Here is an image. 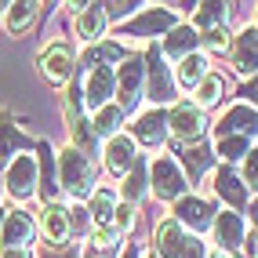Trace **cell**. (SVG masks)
Listing matches in <instances>:
<instances>
[{"label":"cell","instance_id":"6da1fadb","mask_svg":"<svg viewBox=\"0 0 258 258\" xmlns=\"http://www.w3.org/2000/svg\"><path fill=\"white\" fill-rule=\"evenodd\" d=\"M58 185L73 200H91L95 197V164L88 153H80L73 146H66L58 153Z\"/></svg>","mask_w":258,"mask_h":258},{"label":"cell","instance_id":"7a4b0ae2","mask_svg":"<svg viewBox=\"0 0 258 258\" xmlns=\"http://www.w3.org/2000/svg\"><path fill=\"white\" fill-rule=\"evenodd\" d=\"M146 84H149L153 109L175 106V73H171V66H167L160 47H149L146 51Z\"/></svg>","mask_w":258,"mask_h":258},{"label":"cell","instance_id":"3957f363","mask_svg":"<svg viewBox=\"0 0 258 258\" xmlns=\"http://www.w3.org/2000/svg\"><path fill=\"white\" fill-rule=\"evenodd\" d=\"M37 66H40V73L47 77V84H55V88L73 84V77H77V55H73V47L66 44V40H51L40 51Z\"/></svg>","mask_w":258,"mask_h":258},{"label":"cell","instance_id":"277c9868","mask_svg":"<svg viewBox=\"0 0 258 258\" xmlns=\"http://www.w3.org/2000/svg\"><path fill=\"white\" fill-rule=\"evenodd\" d=\"M185 175H182V167L171 160V157H157L149 164V189L157 193V200H182L185 197Z\"/></svg>","mask_w":258,"mask_h":258},{"label":"cell","instance_id":"5b68a950","mask_svg":"<svg viewBox=\"0 0 258 258\" xmlns=\"http://www.w3.org/2000/svg\"><path fill=\"white\" fill-rule=\"evenodd\" d=\"M167 127L175 139L182 142H197L204 131H208V120H204V109L197 102H175V106L167 109Z\"/></svg>","mask_w":258,"mask_h":258},{"label":"cell","instance_id":"8992f818","mask_svg":"<svg viewBox=\"0 0 258 258\" xmlns=\"http://www.w3.org/2000/svg\"><path fill=\"white\" fill-rule=\"evenodd\" d=\"M37 178H40V167H37V157H15L4 171V189L15 197V200H29L37 193Z\"/></svg>","mask_w":258,"mask_h":258},{"label":"cell","instance_id":"52a82bcc","mask_svg":"<svg viewBox=\"0 0 258 258\" xmlns=\"http://www.w3.org/2000/svg\"><path fill=\"white\" fill-rule=\"evenodd\" d=\"M142 84H146V58H127L116 73V106L131 113L142 98Z\"/></svg>","mask_w":258,"mask_h":258},{"label":"cell","instance_id":"ba28073f","mask_svg":"<svg viewBox=\"0 0 258 258\" xmlns=\"http://www.w3.org/2000/svg\"><path fill=\"white\" fill-rule=\"evenodd\" d=\"M175 26H178V19H175L167 8H146L139 19H127V22H124V37L149 40V37H160V33H171Z\"/></svg>","mask_w":258,"mask_h":258},{"label":"cell","instance_id":"9c48e42d","mask_svg":"<svg viewBox=\"0 0 258 258\" xmlns=\"http://www.w3.org/2000/svg\"><path fill=\"white\" fill-rule=\"evenodd\" d=\"M244 240H247V226L240 211H222L215 218V247L222 254H244Z\"/></svg>","mask_w":258,"mask_h":258},{"label":"cell","instance_id":"30bf717a","mask_svg":"<svg viewBox=\"0 0 258 258\" xmlns=\"http://www.w3.org/2000/svg\"><path fill=\"white\" fill-rule=\"evenodd\" d=\"M40 233L51 247H66L70 244V233H73V218H70V208L58 200H51L47 208L40 211Z\"/></svg>","mask_w":258,"mask_h":258},{"label":"cell","instance_id":"8fae6325","mask_svg":"<svg viewBox=\"0 0 258 258\" xmlns=\"http://www.w3.org/2000/svg\"><path fill=\"white\" fill-rule=\"evenodd\" d=\"M175 218L182 222V226H189L193 233H208L215 229V204L211 200H204V197H182L175 204Z\"/></svg>","mask_w":258,"mask_h":258},{"label":"cell","instance_id":"7c38bea8","mask_svg":"<svg viewBox=\"0 0 258 258\" xmlns=\"http://www.w3.org/2000/svg\"><path fill=\"white\" fill-rule=\"evenodd\" d=\"M116 95V73L113 66H98V70L88 73V84H84V106L91 113H98L102 106H109Z\"/></svg>","mask_w":258,"mask_h":258},{"label":"cell","instance_id":"4fadbf2b","mask_svg":"<svg viewBox=\"0 0 258 258\" xmlns=\"http://www.w3.org/2000/svg\"><path fill=\"white\" fill-rule=\"evenodd\" d=\"M167 109H146L139 113V120L131 124V139L139 142V146H149V149H157L167 142Z\"/></svg>","mask_w":258,"mask_h":258},{"label":"cell","instance_id":"5bb4252c","mask_svg":"<svg viewBox=\"0 0 258 258\" xmlns=\"http://www.w3.org/2000/svg\"><path fill=\"white\" fill-rule=\"evenodd\" d=\"M139 142L131 139V135H116V139L106 142V171L116 178H127V171L139 164Z\"/></svg>","mask_w":258,"mask_h":258},{"label":"cell","instance_id":"9a60e30c","mask_svg":"<svg viewBox=\"0 0 258 258\" xmlns=\"http://www.w3.org/2000/svg\"><path fill=\"white\" fill-rule=\"evenodd\" d=\"M233 70L240 77H258V29H240L229 44Z\"/></svg>","mask_w":258,"mask_h":258},{"label":"cell","instance_id":"2e32d148","mask_svg":"<svg viewBox=\"0 0 258 258\" xmlns=\"http://www.w3.org/2000/svg\"><path fill=\"white\" fill-rule=\"evenodd\" d=\"M215 193L226 200L233 211H244L247 200H251V189L244 185V175H236V171H233V164H222L215 171Z\"/></svg>","mask_w":258,"mask_h":258},{"label":"cell","instance_id":"e0dca14e","mask_svg":"<svg viewBox=\"0 0 258 258\" xmlns=\"http://www.w3.org/2000/svg\"><path fill=\"white\" fill-rule=\"evenodd\" d=\"M229 135H244V139L258 135V113L247 106V102L233 106V109L215 124V139H229Z\"/></svg>","mask_w":258,"mask_h":258},{"label":"cell","instance_id":"ac0fdd59","mask_svg":"<svg viewBox=\"0 0 258 258\" xmlns=\"http://www.w3.org/2000/svg\"><path fill=\"white\" fill-rule=\"evenodd\" d=\"M153 247H157V258H182L185 229H182V222L175 215L157 222V229H153Z\"/></svg>","mask_w":258,"mask_h":258},{"label":"cell","instance_id":"d6986e66","mask_svg":"<svg viewBox=\"0 0 258 258\" xmlns=\"http://www.w3.org/2000/svg\"><path fill=\"white\" fill-rule=\"evenodd\" d=\"M33 233H37V226H33V218L26 211H8L4 226H0V244L4 247H29Z\"/></svg>","mask_w":258,"mask_h":258},{"label":"cell","instance_id":"ffe728a7","mask_svg":"<svg viewBox=\"0 0 258 258\" xmlns=\"http://www.w3.org/2000/svg\"><path fill=\"white\" fill-rule=\"evenodd\" d=\"M106 26H109V19H106V8L102 4H88L77 19H73V29H77V37L84 40V44H102V33H106Z\"/></svg>","mask_w":258,"mask_h":258},{"label":"cell","instance_id":"44dd1931","mask_svg":"<svg viewBox=\"0 0 258 258\" xmlns=\"http://www.w3.org/2000/svg\"><path fill=\"white\" fill-rule=\"evenodd\" d=\"M208 66H211V58L204 55V51H197V55H189V58H182L178 66H175V84L178 88H185V91H197L204 80H208Z\"/></svg>","mask_w":258,"mask_h":258},{"label":"cell","instance_id":"7402d4cb","mask_svg":"<svg viewBox=\"0 0 258 258\" xmlns=\"http://www.w3.org/2000/svg\"><path fill=\"white\" fill-rule=\"evenodd\" d=\"M197 47H200V33H197L193 26H175L160 51H164V58H175V66H178L182 58L197 55Z\"/></svg>","mask_w":258,"mask_h":258},{"label":"cell","instance_id":"603a6c76","mask_svg":"<svg viewBox=\"0 0 258 258\" xmlns=\"http://www.w3.org/2000/svg\"><path fill=\"white\" fill-rule=\"evenodd\" d=\"M124 109L116 106V102H109V106H102L98 113H91V131L95 139H116V135H124L120 127H124Z\"/></svg>","mask_w":258,"mask_h":258},{"label":"cell","instance_id":"cb8c5ba5","mask_svg":"<svg viewBox=\"0 0 258 258\" xmlns=\"http://www.w3.org/2000/svg\"><path fill=\"white\" fill-rule=\"evenodd\" d=\"M215 157H218V153L211 146H178V160L185 164V171H189V178H193V182L204 178V171L215 164Z\"/></svg>","mask_w":258,"mask_h":258},{"label":"cell","instance_id":"d4e9b609","mask_svg":"<svg viewBox=\"0 0 258 258\" xmlns=\"http://www.w3.org/2000/svg\"><path fill=\"white\" fill-rule=\"evenodd\" d=\"M37 19H40V4H29V0H22V4H4V22H8V33H15V37H22Z\"/></svg>","mask_w":258,"mask_h":258},{"label":"cell","instance_id":"484cf974","mask_svg":"<svg viewBox=\"0 0 258 258\" xmlns=\"http://www.w3.org/2000/svg\"><path fill=\"white\" fill-rule=\"evenodd\" d=\"M146 189H149V160L139 157V164H135L127 171V178L120 182V193H124V204H135V200H142L146 197Z\"/></svg>","mask_w":258,"mask_h":258},{"label":"cell","instance_id":"4316f807","mask_svg":"<svg viewBox=\"0 0 258 258\" xmlns=\"http://www.w3.org/2000/svg\"><path fill=\"white\" fill-rule=\"evenodd\" d=\"M131 55H127V47L124 44H113V40H106V44H98V47H88L84 51V66H88V70H98V66H109V62H120L124 66Z\"/></svg>","mask_w":258,"mask_h":258},{"label":"cell","instance_id":"83f0119b","mask_svg":"<svg viewBox=\"0 0 258 258\" xmlns=\"http://www.w3.org/2000/svg\"><path fill=\"white\" fill-rule=\"evenodd\" d=\"M88 211H91L95 229L113 226V215H116V197L109 193V189H95V197L88 200Z\"/></svg>","mask_w":258,"mask_h":258},{"label":"cell","instance_id":"f1b7e54d","mask_svg":"<svg viewBox=\"0 0 258 258\" xmlns=\"http://www.w3.org/2000/svg\"><path fill=\"white\" fill-rule=\"evenodd\" d=\"M226 15H229V4H200L197 15H193V26L197 33H208V29H222L226 26Z\"/></svg>","mask_w":258,"mask_h":258},{"label":"cell","instance_id":"f546056e","mask_svg":"<svg viewBox=\"0 0 258 258\" xmlns=\"http://www.w3.org/2000/svg\"><path fill=\"white\" fill-rule=\"evenodd\" d=\"M197 95V106L200 109H208V106H218L222 98H226V80H222L218 73H208V80L200 84V88L193 91Z\"/></svg>","mask_w":258,"mask_h":258},{"label":"cell","instance_id":"4dcf8cb0","mask_svg":"<svg viewBox=\"0 0 258 258\" xmlns=\"http://www.w3.org/2000/svg\"><path fill=\"white\" fill-rule=\"evenodd\" d=\"M11 149H40V142L37 139H26L15 124H0V153L8 157Z\"/></svg>","mask_w":258,"mask_h":258},{"label":"cell","instance_id":"1f68e13d","mask_svg":"<svg viewBox=\"0 0 258 258\" xmlns=\"http://www.w3.org/2000/svg\"><path fill=\"white\" fill-rule=\"evenodd\" d=\"M218 157L226 160V164H233V160H244L247 153H251V139H244V135H229V139H218Z\"/></svg>","mask_w":258,"mask_h":258},{"label":"cell","instance_id":"d6a6232c","mask_svg":"<svg viewBox=\"0 0 258 258\" xmlns=\"http://www.w3.org/2000/svg\"><path fill=\"white\" fill-rule=\"evenodd\" d=\"M233 40H229V33L226 26L222 29H208V33H200V47H208V51H226Z\"/></svg>","mask_w":258,"mask_h":258},{"label":"cell","instance_id":"836d02e7","mask_svg":"<svg viewBox=\"0 0 258 258\" xmlns=\"http://www.w3.org/2000/svg\"><path fill=\"white\" fill-rule=\"evenodd\" d=\"M135 226V204H116V215H113V229L124 236Z\"/></svg>","mask_w":258,"mask_h":258},{"label":"cell","instance_id":"e575fe53","mask_svg":"<svg viewBox=\"0 0 258 258\" xmlns=\"http://www.w3.org/2000/svg\"><path fill=\"white\" fill-rule=\"evenodd\" d=\"M244 185L251 193H258V149H251L244 157Z\"/></svg>","mask_w":258,"mask_h":258},{"label":"cell","instance_id":"d590c367","mask_svg":"<svg viewBox=\"0 0 258 258\" xmlns=\"http://www.w3.org/2000/svg\"><path fill=\"white\" fill-rule=\"evenodd\" d=\"M102 8H106V19L109 22H120V19H127V15H135V8H142V4H135V0L124 4V0H116V4H102Z\"/></svg>","mask_w":258,"mask_h":258},{"label":"cell","instance_id":"8d00e7d4","mask_svg":"<svg viewBox=\"0 0 258 258\" xmlns=\"http://www.w3.org/2000/svg\"><path fill=\"white\" fill-rule=\"evenodd\" d=\"M182 258H208V251H204V240H200V236H185Z\"/></svg>","mask_w":258,"mask_h":258},{"label":"cell","instance_id":"74e56055","mask_svg":"<svg viewBox=\"0 0 258 258\" xmlns=\"http://www.w3.org/2000/svg\"><path fill=\"white\" fill-rule=\"evenodd\" d=\"M240 95H244V102H247L251 109H258V77H251L244 88H240Z\"/></svg>","mask_w":258,"mask_h":258},{"label":"cell","instance_id":"f35d334b","mask_svg":"<svg viewBox=\"0 0 258 258\" xmlns=\"http://www.w3.org/2000/svg\"><path fill=\"white\" fill-rule=\"evenodd\" d=\"M44 258H84V251L73 247V244H66V247H51V251H44Z\"/></svg>","mask_w":258,"mask_h":258},{"label":"cell","instance_id":"ab89813d","mask_svg":"<svg viewBox=\"0 0 258 258\" xmlns=\"http://www.w3.org/2000/svg\"><path fill=\"white\" fill-rule=\"evenodd\" d=\"M0 258H37V251H33V247H4Z\"/></svg>","mask_w":258,"mask_h":258},{"label":"cell","instance_id":"60d3db41","mask_svg":"<svg viewBox=\"0 0 258 258\" xmlns=\"http://www.w3.org/2000/svg\"><path fill=\"white\" fill-rule=\"evenodd\" d=\"M120 258H139V247H127V251H120Z\"/></svg>","mask_w":258,"mask_h":258},{"label":"cell","instance_id":"b9f144b4","mask_svg":"<svg viewBox=\"0 0 258 258\" xmlns=\"http://www.w3.org/2000/svg\"><path fill=\"white\" fill-rule=\"evenodd\" d=\"M208 258H240V254H222V251H215V254H208Z\"/></svg>","mask_w":258,"mask_h":258},{"label":"cell","instance_id":"7bdbcfd3","mask_svg":"<svg viewBox=\"0 0 258 258\" xmlns=\"http://www.w3.org/2000/svg\"><path fill=\"white\" fill-rule=\"evenodd\" d=\"M251 215H254V233H258V208H254V211H251Z\"/></svg>","mask_w":258,"mask_h":258},{"label":"cell","instance_id":"ee69618b","mask_svg":"<svg viewBox=\"0 0 258 258\" xmlns=\"http://www.w3.org/2000/svg\"><path fill=\"white\" fill-rule=\"evenodd\" d=\"M4 218H8V215H4V211H0V226H4Z\"/></svg>","mask_w":258,"mask_h":258},{"label":"cell","instance_id":"f6af8a7d","mask_svg":"<svg viewBox=\"0 0 258 258\" xmlns=\"http://www.w3.org/2000/svg\"><path fill=\"white\" fill-rule=\"evenodd\" d=\"M149 258H157V251H153V254H149Z\"/></svg>","mask_w":258,"mask_h":258},{"label":"cell","instance_id":"bcb514c9","mask_svg":"<svg viewBox=\"0 0 258 258\" xmlns=\"http://www.w3.org/2000/svg\"><path fill=\"white\" fill-rule=\"evenodd\" d=\"M254 29H258V26H254Z\"/></svg>","mask_w":258,"mask_h":258}]
</instances>
